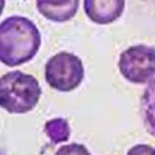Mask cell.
<instances>
[{
	"mask_svg": "<svg viewBox=\"0 0 155 155\" xmlns=\"http://www.w3.org/2000/svg\"><path fill=\"white\" fill-rule=\"evenodd\" d=\"M41 36L28 18L12 16L0 23V62L14 67L31 60L38 53Z\"/></svg>",
	"mask_w": 155,
	"mask_h": 155,
	"instance_id": "6da1fadb",
	"label": "cell"
},
{
	"mask_svg": "<svg viewBox=\"0 0 155 155\" xmlns=\"http://www.w3.org/2000/svg\"><path fill=\"white\" fill-rule=\"evenodd\" d=\"M42 90L35 76L20 70L0 77V107L9 113L24 114L38 104Z\"/></svg>",
	"mask_w": 155,
	"mask_h": 155,
	"instance_id": "7a4b0ae2",
	"label": "cell"
},
{
	"mask_svg": "<svg viewBox=\"0 0 155 155\" xmlns=\"http://www.w3.org/2000/svg\"><path fill=\"white\" fill-rule=\"evenodd\" d=\"M84 77L81 59L66 51L59 52L50 58L45 66V78L53 89L69 92L76 88Z\"/></svg>",
	"mask_w": 155,
	"mask_h": 155,
	"instance_id": "3957f363",
	"label": "cell"
},
{
	"mask_svg": "<svg viewBox=\"0 0 155 155\" xmlns=\"http://www.w3.org/2000/svg\"><path fill=\"white\" fill-rule=\"evenodd\" d=\"M118 67L123 77L131 83L150 82L155 76V48L143 44L130 47L120 54Z\"/></svg>",
	"mask_w": 155,
	"mask_h": 155,
	"instance_id": "277c9868",
	"label": "cell"
},
{
	"mask_svg": "<svg viewBox=\"0 0 155 155\" xmlns=\"http://www.w3.org/2000/svg\"><path fill=\"white\" fill-rule=\"evenodd\" d=\"M125 0H84V9L93 22L105 25L119 19L124 10Z\"/></svg>",
	"mask_w": 155,
	"mask_h": 155,
	"instance_id": "5b68a950",
	"label": "cell"
},
{
	"mask_svg": "<svg viewBox=\"0 0 155 155\" xmlns=\"http://www.w3.org/2000/svg\"><path fill=\"white\" fill-rule=\"evenodd\" d=\"M79 0H36L39 12L46 19L56 22H64L76 14Z\"/></svg>",
	"mask_w": 155,
	"mask_h": 155,
	"instance_id": "8992f818",
	"label": "cell"
},
{
	"mask_svg": "<svg viewBox=\"0 0 155 155\" xmlns=\"http://www.w3.org/2000/svg\"><path fill=\"white\" fill-rule=\"evenodd\" d=\"M140 107L146 130L155 137V77L149 82L141 97Z\"/></svg>",
	"mask_w": 155,
	"mask_h": 155,
	"instance_id": "52a82bcc",
	"label": "cell"
},
{
	"mask_svg": "<svg viewBox=\"0 0 155 155\" xmlns=\"http://www.w3.org/2000/svg\"><path fill=\"white\" fill-rule=\"evenodd\" d=\"M48 122L56 130V132L49 136L51 141L54 143L67 141L70 134L61 132L70 133V128L67 120L62 118H57L49 120Z\"/></svg>",
	"mask_w": 155,
	"mask_h": 155,
	"instance_id": "ba28073f",
	"label": "cell"
},
{
	"mask_svg": "<svg viewBox=\"0 0 155 155\" xmlns=\"http://www.w3.org/2000/svg\"><path fill=\"white\" fill-rule=\"evenodd\" d=\"M54 155H91V154L83 144L71 143L61 146Z\"/></svg>",
	"mask_w": 155,
	"mask_h": 155,
	"instance_id": "9c48e42d",
	"label": "cell"
},
{
	"mask_svg": "<svg viewBox=\"0 0 155 155\" xmlns=\"http://www.w3.org/2000/svg\"><path fill=\"white\" fill-rule=\"evenodd\" d=\"M153 147L147 144H137L128 150L127 155H151Z\"/></svg>",
	"mask_w": 155,
	"mask_h": 155,
	"instance_id": "30bf717a",
	"label": "cell"
},
{
	"mask_svg": "<svg viewBox=\"0 0 155 155\" xmlns=\"http://www.w3.org/2000/svg\"><path fill=\"white\" fill-rule=\"evenodd\" d=\"M5 0H0V16L1 15L5 7Z\"/></svg>",
	"mask_w": 155,
	"mask_h": 155,
	"instance_id": "8fae6325",
	"label": "cell"
},
{
	"mask_svg": "<svg viewBox=\"0 0 155 155\" xmlns=\"http://www.w3.org/2000/svg\"><path fill=\"white\" fill-rule=\"evenodd\" d=\"M151 155H155V148H153L152 151H151Z\"/></svg>",
	"mask_w": 155,
	"mask_h": 155,
	"instance_id": "7c38bea8",
	"label": "cell"
}]
</instances>
